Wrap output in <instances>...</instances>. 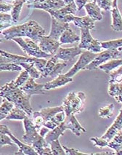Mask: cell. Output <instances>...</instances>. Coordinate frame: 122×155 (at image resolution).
Segmentation results:
<instances>
[{
  "mask_svg": "<svg viewBox=\"0 0 122 155\" xmlns=\"http://www.w3.org/2000/svg\"><path fill=\"white\" fill-rule=\"evenodd\" d=\"M0 33L6 40H12L15 37H28L38 44L46 31L37 21H29L18 26L9 27Z\"/></svg>",
  "mask_w": 122,
  "mask_h": 155,
  "instance_id": "cell-1",
  "label": "cell"
},
{
  "mask_svg": "<svg viewBox=\"0 0 122 155\" xmlns=\"http://www.w3.org/2000/svg\"><path fill=\"white\" fill-rule=\"evenodd\" d=\"M0 96L12 103L16 107L23 109L28 117H31L34 110L30 106V95H27L20 87L16 86L14 80L0 87Z\"/></svg>",
  "mask_w": 122,
  "mask_h": 155,
  "instance_id": "cell-2",
  "label": "cell"
},
{
  "mask_svg": "<svg viewBox=\"0 0 122 155\" xmlns=\"http://www.w3.org/2000/svg\"><path fill=\"white\" fill-rule=\"evenodd\" d=\"M25 134L23 140L37 151L39 155H52L51 149L49 143L46 141L44 137L39 134L31 119L28 117L23 120Z\"/></svg>",
  "mask_w": 122,
  "mask_h": 155,
  "instance_id": "cell-3",
  "label": "cell"
},
{
  "mask_svg": "<svg viewBox=\"0 0 122 155\" xmlns=\"http://www.w3.org/2000/svg\"><path fill=\"white\" fill-rule=\"evenodd\" d=\"M86 101V95L84 92H71L66 95L63 102V107L66 116L76 114L83 111Z\"/></svg>",
  "mask_w": 122,
  "mask_h": 155,
  "instance_id": "cell-4",
  "label": "cell"
},
{
  "mask_svg": "<svg viewBox=\"0 0 122 155\" xmlns=\"http://www.w3.org/2000/svg\"><path fill=\"white\" fill-rule=\"evenodd\" d=\"M13 42L17 43L21 48V50L24 52L26 55L29 57L49 59L53 55L43 52L39 48L37 43L34 42L29 38L24 37H15L12 39Z\"/></svg>",
  "mask_w": 122,
  "mask_h": 155,
  "instance_id": "cell-5",
  "label": "cell"
},
{
  "mask_svg": "<svg viewBox=\"0 0 122 155\" xmlns=\"http://www.w3.org/2000/svg\"><path fill=\"white\" fill-rule=\"evenodd\" d=\"M80 49L98 53L102 51L101 42L94 39L91 35L90 30L87 28H81L80 42L78 45Z\"/></svg>",
  "mask_w": 122,
  "mask_h": 155,
  "instance_id": "cell-6",
  "label": "cell"
},
{
  "mask_svg": "<svg viewBox=\"0 0 122 155\" xmlns=\"http://www.w3.org/2000/svg\"><path fill=\"white\" fill-rule=\"evenodd\" d=\"M121 53L116 49H105L104 51L100 52L98 55L84 68V70H95L98 68L100 65L107 62L111 59L118 58Z\"/></svg>",
  "mask_w": 122,
  "mask_h": 155,
  "instance_id": "cell-7",
  "label": "cell"
},
{
  "mask_svg": "<svg viewBox=\"0 0 122 155\" xmlns=\"http://www.w3.org/2000/svg\"><path fill=\"white\" fill-rule=\"evenodd\" d=\"M98 53H92V52L87 51V50L82 52L80 54V56L79 58V60L77 61V62L64 75L67 77H73L81 70H84V68L98 55Z\"/></svg>",
  "mask_w": 122,
  "mask_h": 155,
  "instance_id": "cell-8",
  "label": "cell"
},
{
  "mask_svg": "<svg viewBox=\"0 0 122 155\" xmlns=\"http://www.w3.org/2000/svg\"><path fill=\"white\" fill-rule=\"evenodd\" d=\"M38 45L43 52L53 55L57 53V50L60 48V43L57 39L44 35L40 39Z\"/></svg>",
  "mask_w": 122,
  "mask_h": 155,
  "instance_id": "cell-9",
  "label": "cell"
},
{
  "mask_svg": "<svg viewBox=\"0 0 122 155\" xmlns=\"http://www.w3.org/2000/svg\"><path fill=\"white\" fill-rule=\"evenodd\" d=\"M44 84H38L34 81V79L29 77L28 80L23 84L21 90L27 95L32 96L34 95H45L46 91L44 89Z\"/></svg>",
  "mask_w": 122,
  "mask_h": 155,
  "instance_id": "cell-10",
  "label": "cell"
},
{
  "mask_svg": "<svg viewBox=\"0 0 122 155\" xmlns=\"http://www.w3.org/2000/svg\"><path fill=\"white\" fill-rule=\"evenodd\" d=\"M4 132L5 133H6L7 135H8L10 136V138H11L12 141L15 143V145H17L19 148V150L18 152L15 153V154H25V155H36L37 154V151H36L34 149H33V147H30V145L28 144H26L23 143L21 141L18 139L16 137L12 134L10 130L9 129V127L7 125H5L4 127Z\"/></svg>",
  "mask_w": 122,
  "mask_h": 155,
  "instance_id": "cell-11",
  "label": "cell"
},
{
  "mask_svg": "<svg viewBox=\"0 0 122 155\" xmlns=\"http://www.w3.org/2000/svg\"><path fill=\"white\" fill-rule=\"evenodd\" d=\"M82 53V49H80L79 47H73L70 48H63L60 47L57 53L54 55L59 60L69 63L72 61L75 57L80 55Z\"/></svg>",
  "mask_w": 122,
  "mask_h": 155,
  "instance_id": "cell-12",
  "label": "cell"
},
{
  "mask_svg": "<svg viewBox=\"0 0 122 155\" xmlns=\"http://www.w3.org/2000/svg\"><path fill=\"white\" fill-rule=\"evenodd\" d=\"M63 122L64 127L66 130H70L75 136H80L82 133L87 132L83 126L80 125V123L75 117V114H70L69 116H66L65 120Z\"/></svg>",
  "mask_w": 122,
  "mask_h": 155,
  "instance_id": "cell-13",
  "label": "cell"
},
{
  "mask_svg": "<svg viewBox=\"0 0 122 155\" xmlns=\"http://www.w3.org/2000/svg\"><path fill=\"white\" fill-rule=\"evenodd\" d=\"M122 129V108L120 109L119 113H118V116L115 119V120L113 122L109 128L107 130L105 134H103L101 136V138L107 140H111L114 138V136Z\"/></svg>",
  "mask_w": 122,
  "mask_h": 155,
  "instance_id": "cell-14",
  "label": "cell"
},
{
  "mask_svg": "<svg viewBox=\"0 0 122 155\" xmlns=\"http://www.w3.org/2000/svg\"><path fill=\"white\" fill-rule=\"evenodd\" d=\"M111 10L112 16L111 28L115 31H122V15L118 8V0H113L112 8Z\"/></svg>",
  "mask_w": 122,
  "mask_h": 155,
  "instance_id": "cell-15",
  "label": "cell"
},
{
  "mask_svg": "<svg viewBox=\"0 0 122 155\" xmlns=\"http://www.w3.org/2000/svg\"><path fill=\"white\" fill-rule=\"evenodd\" d=\"M52 18V24H51V29L49 34V37L53 38V39H57L61 36V34L64 32L67 28H69V23H63L60 21H57L55 18Z\"/></svg>",
  "mask_w": 122,
  "mask_h": 155,
  "instance_id": "cell-16",
  "label": "cell"
},
{
  "mask_svg": "<svg viewBox=\"0 0 122 155\" xmlns=\"http://www.w3.org/2000/svg\"><path fill=\"white\" fill-rule=\"evenodd\" d=\"M65 6V3L62 0H47L42 3L34 4L30 5L28 8L40 9V10L47 11L49 10H59Z\"/></svg>",
  "mask_w": 122,
  "mask_h": 155,
  "instance_id": "cell-17",
  "label": "cell"
},
{
  "mask_svg": "<svg viewBox=\"0 0 122 155\" xmlns=\"http://www.w3.org/2000/svg\"><path fill=\"white\" fill-rule=\"evenodd\" d=\"M73 82L72 77H67L64 74H59L57 77H55L53 80L50 81L47 83L44 84V89L45 91H50L52 89L63 87L70 82Z\"/></svg>",
  "mask_w": 122,
  "mask_h": 155,
  "instance_id": "cell-18",
  "label": "cell"
},
{
  "mask_svg": "<svg viewBox=\"0 0 122 155\" xmlns=\"http://www.w3.org/2000/svg\"><path fill=\"white\" fill-rule=\"evenodd\" d=\"M87 15H89L93 21H100L103 18L101 10L95 2H89L84 6Z\"/></svg>",
  "mask_w": 122,
  "mask_h": 155,
  "instance_id": "cell-19",
  "label": "cell"
},
{
  "mask_svg": "<svg viewBox=\"0 0 122 155\" xmlns=\"http://www.w3.org/2000/svg\"><path fill=\"white\" fill-rule=\"evenodd\" d=\"M72 22L75 26L80 28H87L92 30L95 28V21H93L89 15H85L83 17L74 15Z\"/></svg>",
  "mask_w": 122,
  "mask_h": 155,
  "instance_id": "cell-20",
  "label": "cell"
},
{
  "mask_svg": "<svg viewBox=\"0 0 122 155\" xmlns=\"http://www.w3.org/2000/svg\"><path fill=\"white\" fill-rule=\"evenodd\" d=\"M58 40L60 43V45L64 44H73V43L80 41V37L77 35L69 27L61 34Z\"/></svg>",
  "mask_w": 122,
  "mask_h": 155,
  "instance_id": "cell-21",
  "label": "cell"
},
{
  "mask_svg": "<svg viewBox=\"0 0 122 155\" xmlns=\"http://www.w3.org/2000/svg\"><path fill=\"white\" fill-rule=\"evenodd\" d=\"M66 130L65 127H64L63 122L60 123V125H57L56 127L50 130L49 132L46 134V136H44V139L48 143H50L53 140L59 139V138L61 136L63 135V133Z\"/></svg>",
  "mask_w": 122,
  "mask_h": 155,
  "instance_id": "cell-22",
  "label": "cell"
},
{
  "mask_svg": "<svg viewBox=\"0 0 122 155\" xmlns=\"http://www.w3.org/2000/svg\"><path fill=\"white\" fill-rule=\"evenodd\" d=\"M122 65V58L121 59H111V60L108 61L107 62L104 63L99 66L100 69L103 70L106 74H110L111 71L119 67L120 66Z\"/></svg>",
  "mask_w": 122,
  "mask_h": 155,
  "instance_id": "cell-23",
  "label": "cell"
},
{
  "mask_svg": "<svg viewBox=\"0 0 122 155\" xmlns=\"http://www.w3.org/2000/svg\"><path fill=\"white\" fill-rule=\"evenodd\" d=\"M26 117H28V115L23 109L13 106L5 119L8 120H23Z\"/></svg>",
  "mask_w": 122,
  "mask_h": 155,
  "instance_id": "cell-24",
  "label": "cell"
},
{
  "mask_svg": "<svg viewBox=\"0 0 122 155\" xmlns=\"http://www.w3.org/2000/svg\"><path fill=\"white\" fill-rule=\"evenodd\" d=\"M64 111L63 107V106H57V107H47V108H44V109H41L39 111L41 114L42 115V117H44L45 122L50 120L52 117H53L57 113L60 112V111Z\"/></svg>",
  "mask_w": 122,
  "mask_h": 155,
  "instance_id": "cell-25",
  "label": "cell"
},
{
  "mask_svg": "<svg viewBox=\"0 0 122 155\" xmlns=\"http://www.w3.org/2000/svg\"><path fill=\"white\" fill-rule=\"evenodd\" d=\"M26 2L25 0H15L12 5V8L11 10V16L14 23L18 21L20 15L21 13V10L23 9V4Z\"/></svg>",
  "mask_w": 122,
  "mask_h": 155,
  "instance_id": "cell-26",
  "label": "cell"
},
{
  "mask_svg": "<svg viewBox=\"0 0 122 155\" xmlns=\"http://www.w3.org/2000/svg\"><path fill=\"white\" fill-rule=\"evenodd\" d=\"M19 66H21L23 69L29 74L30 77L34 79L41 78V72L35 67L34 63H19Z\"/></svg>",
  "mask_w": 122,
  "mask_h": 155,
  "instance_id": "cell-27",
  "label": "cell"
},
{
  "mask_svg": "<svg viewBox=\"0 0 122 155\" xmlns=\"http://www.w3.org/2000/svg\"><path fill=\"white\" fill-rule=\"evenodd\" d=\"M59 61L60 60H59L57 58L55 57L54 55L51 58H50L47 60V64L45 65V66H44L43 71L41 72V78H42H42H45L47 77H50V74L52 72V71H53L54 66H55V64Z\"/></svg>",
  "mask_w": 122,
  "mask_h": 155,
  "instance_id": "cell-28",
  "label": "cell"
},
{
  "mask_svg": "<svg viewBox=\"0 0 122 155\" xmlns=\"http://www.w3.org/2000/svg\"><path fill=\"white\" fill-rule=\"evenodd\" d=\"M108 147L113 149L116 152L119 151L122 148V131L120 130L114 136L111 140H109Z\"/></svg>",
  "mask_w": 122,
  "mask_h": 155,
  "instance_id": "cell-29",
  "label": "cell"
},
{
  "mask_svg": "<svg viewBox=\"0 0 122 155\" xmlns=\"http://www.w3.org/2000/svg\"><path fill=\"white\" fill-rule=\"evenodd\" d=\"M101 46L103 49H116L121 52L122 51V38L101 42Z\"/></svg>",
  "mask_w": 122,
  "mask_h": 155,
  "instance_id": "cell-30",
  "label": "cell"
},
{
  "mask_svg": "<svg viewBox=\"0 0 122 155\" xmlns=\"http://www.w3.org/2000/svg\"><path fill=\"white\" fill-rule=\"evenodd\" d=\"M13 106L14 105L12 103L8 101L5 98H2V103L0 105V121L6 118L8 113L13 108Z\"/></svg>",
  "mask_w": 122,
  "mask_h": 155,
  "instance_id": "cell-31",
  "label": "cell"
},
{
  "mask_svg": "<svg viewBox=\"0 0 122 155\" xmlns=\"http://www.w3.org/2000/svg\"><path fill=\"white\" fill-rule=\"evenodd\" d=\"M23 68L18 64L13 62L0 63V72L1 71H21Z\"/></svg>",
  "mask_w": 122,
  "mask_h": 155,
  "instance_id": "cell-32",
  "label": "cell"
},
{
  "mask_svg": "<svg viewBox=\"0 0 122 155\" xmlns=\"http://www.w3.org/2000/svg\"><path fill=\"white\" fill-rule=\"evenodd\" d=\"M114 104H111L108 105L104 106V107L100 108L99 109V112L98 114L101 118H111L112 116L114 115Z\"/></svg>",
  "mask_w": 122,
  "mask_h": 155,
  "instance_id": "cell-33",
  "label": "cell"
},
{
  "mask_svg": "<svg viewBox=\"0 0 122 155\" xmlns=\"http://www.w3.org/2000/svg\"><path fill=\"white\" fill-rule=\"evenodd\" d=\"M50 147L51 149L52 154L53 155H65V150L63 148V146L60 145L58 139L53 140L49 143Z\"/></svg>",
  "mask_w": 122,
  "mask_h": 155,
  "instance_id": "cell-34",
  "label": "cell"
},
{
  "mask_svg": "<svg viewBox=\"0 0 122 155\" xmlns=\"http://www.w3.org/2000/svg\"><path fill=\"white\" fill-rule=\"evenodd\" d=\"M108 94L110 96L115 97L122 94V81L120 82H112L109 83Z\"/></svg>",
  "mask_w": 122,
  "mask_h": 155,
  "instance_id": "cell-35",
  "label": "cell"
},
{
  "mask_svg": "<svg viewBox=\"0 0 122 155\" xmlns=\"http://www.w3.org/2000/svg\"><path fill=\"white\" fill-rule=\"evenodd\" d=\"M68 64H69V62H66V61H63V62H60V61H57L54 66L53 71L50 74V77H56L59 74H61V72L63 71L64 68H66L68 66Z\"/></svg>",
  "mask_w": 122,
  "mask_h": 155,
  "instance_id": "cell-36",
  "label": "cell"
},
{
  "mask_svg": "<svg viewBox=\"0 0 122 155\" xmlns=\"http://www.w3.org/2000/svg\"><path fill=\"white\" fill-rule=\"evenodd\" d=\"M122 81V65L119 67L112 71L110 73L109 83L112 82H120Z\"/></svg>",
  "mask_w": 122,
  "mask_h": 155,
  "instance_id": "cell-37",
  "label": "cell"
},
{
  "mask_svg": "<svg viewBox=\"0 0 122 155\" xmlns=\"http://www.w3.org/2000/svg\"><path fill=\"white\" fill-rule=\"evenodd\" d=\"M31 117V120L32 122H33V123L34 124L36 128L39 129L40 127H42V126H44L45 120H44V117H43L42 115L41 114L39 111H34Z\"/></svg>",
  "mask_w": 122,
  "mask_h": 155,
  "instance_id": "cell-38",
  "label": "cell"
},
{
  "mask_svg": "<svg viewBox=\"0 0 122 155\" xmlns=\"http://www.w3.org/2000/svg\"><path fill=\"white\" fill-rule=\"evenodd\" d=\"M29 74H28L25 69H22L21 71V73H20L18 77L14 80V83H15V85L18 86V87H21V86L28 80V79L29 78Z\"/></svg>",
  "mask_w": 122,
  "mask_h": 155,
  "instance_id": "cell-39",
  "label": "cell"
},
{
  "mask_svg": "<svg viewBox=\"0 0 122 155\" xmlns=\"http://www.w3.org/2000/svg\"><path fill=\"white\" fill-rule=\"evenodd\" d=\"M100 9L105 11H110L112 8L113 0H93Z\"/></svg>",
  "mask_w": 122,
  "mask_h": 155,
  "instance_id": "cell-40",
  "label": "cell"
},
{
  "mask_svg": "<svg viewBox=\"0 0 122 155\" xmlns=\"http://www.w3.org/2000/svg\"><path fill=\"white\" fill-rule=\"evenodd\" d=\"M5 145L15 146V144L12 141L8 135L5 134V133L0 130V148Z\"/></svg>",
  "mask_w": 122,
  "mask_h": 155,
  "instance_id": "cell-41",
  "label": "cell"
},
{
  "mask_svg": "<svg viewBox=\"0 0 122 155\" xmlns=\"http://www.w3.org/2000/svg\"><path fill=\"white\" fill-rule=\"evenodd\" d=\"M91 141L94 142V145L95 147H98L99 148H104L108 147V140L104 139L103 138H98V137H92L90 138Z\"/></svg>",
  "mask_w": 122,
  "mask_h": 155,
  "instance_id": "cell-42",
  "label": "cell"
},
{
  "mask_svg": "<svg viewBox=\"0 0 122 155\" xmlns=\"http://www.w3.org/2000/svg\"><path fill=\"white\" fill-rule=\"evenodd\" d=\"M66 117V113L64 111H60V112L57 113L53 117H52L50 120H51L52 122H53L54 123L56 124L57 125H59L60 123H62L65 120V119Z\"/></svg>",
  "mask_w": 122,
  "mask_h": 155,
  "instance_id": "cell-43",
  "label": "cell"
},
{
  "mask_svg": "<svg viewBox=\"0 0 122 155\" xmlns=\"http://www.w3.org/2000/svg\"><path fill=\"white\" fill-rule=\"evenodd\" d=\"M63 148L65 150L66 154L67 155H92V154H87V153H84L80 151L79 150H77L73 148H69L65 146H63Z\"/></svg>",
  "mask_w": 122,
  "mask_h": 155,
  "instance_id": "cell-44",
  "label": "cell"
},
{
  "mask_svg": "<svg viewBox=\"0 0 122 155\" xmlns=\"http://www.w3.org/2000/svg\"><path fill=\"white\" fill-rule=\"evenodd\" d=\"M0 23L12 26V24L14 23V22L12 21L11 15H9L7 13H0Z\"/></svg>",
  "mask_w": 122,
  "mask_h": 155,
  "instance_id": "cell-45",
  "label": "cell"
},
{
  "mask_svg": "<svg viewBox=\"0 0 122 155\" xmlns=\"http://www.w3.org/2000/svg\"><path fill=\"white\" fill-rule=\"evenodd\" d=\"M47 60L45 58H36L35 61L34 62V64L35 67L37 68L39 71L42 72L43 71V69H44V66H45V65L47 64Z\"/></svg>",
  "mask_w": 122,
  "mask_h": 155,
  "instance_id": "cell-46",
  "label": "cell"
},
{
  "mask_svg": "<svg viewBox=\"0 0 122 155\" xmlns=\"http://www.w3.org/2000/svg\"><path fill=\"white\" fill-rule=\"evenodd\" d=\"M12 8V4H9V3H6L2 1H0V13H7L8 12L11 11Z\"/></svg>",
  "mask_w": 122,
  "mask_h": 155,
  "instance_id": "cell-47",
  "label": "cell"
},
{
  "mask_svg": "<svg viewBox=\"0 0 122 155\" xmlns=\"http://www.w3.org/2000/svg\"><path fill=\"white\" fill-rule=\"evenodd\" d=\"M89 2H90V0H74L75 4L77 7V11H79L82 8H84L85 5Z\"/></svg>",
  "mask_w": 122,
  "mask_h": 155,
  "instance_id": "cell-48",
  "label": "cell"
},
{
  "mask_svg": "<svg viewBox=\"0 0 122 155\" xmlns=\"http://www.w3.org/2000/svg\"><path fill=\"white\" fill-rule=\"evenodd\" d=\"M39 129H40V130H39V133L42 137H44V136H46L47 133L50 131V129H48L47 127H44V126H42V127H40V128H39Z\"/></svg>",
  "mask_w": 122,
  "mask_h": 155,
  "instance_id": "cell-49",
  "label": "cell"
},
{
  "mask_svg": "<svg viewBox=\"0 0 122 155\" xmlns=\"http://www.w3.org/2000/svg\"><path fill=\"white\" fill-rule=\"evenodd\" d=\"M12 26H10V25H8V24H3V23H0V32L2 31H3V29H6V28H9V27H10Z\"/></svg>",
  "mask_w": 122,
  "mask_h": 155,
  "instance_id": "cell-50",
  "label": "cell"
},
{
  "mask_svg": "<svg viewBox=\"0 0 122 155\" xmlns=\"http://www.w3.org/2000/svg\"><path fill=\"white\" fill-rule=\"evenodd\" d=\"M4 62H12V61H10V59L7 58H5L4 56H2V55H0V63H4Z\"/></svg>",
  "mask_w": 122,
  "mask_h": 155,
  "instance_id": "cell-51",
  "label": "cell"
},
{
  "mask_svg": "<svg viewBox=\"0 0 122 155\" xmlns=\"http://www.w3.org/2000/svg\"><path fill=\"white\" fill-rule=\"evenodd\" d=\"M115 98V100L118 103H120V104H122V94L121 95H116V96L114 97Z\"/></svg>",
  "mask_w": 122,
  "mask_h": 155,
  "instance_id": "cell-52",
  "label": "cell"
},
{
  "mask_svg": "<svg viewBox=\"0 0 122 155\" xmlns=\"http://www.w3.org/2000/svg\"><path fill=\"white\" fill-rule=\"evenodd\" d=\"M64 3H65V5H73L75 4L74 0H62Z\"/></svg>",
  "mask_w": 122,
  "mask_h": 155,
  "instance_id": "cell-53",
  "label": "cell"
},
{
  "mask_svg": "<svg viewBox=\"0 0 122 155\" xmlns=\"http://www.w3.org/2000/svg\"><path fill=\"white\" fill-rule=\"evenodd\" d=\"M110 154H116V153L114 152H103V153H98V154H92V155H110Z\"/></svg>",
  "mask_w": 122,
  "mask_h": 155,
  "instance_id": "cell-54",
  "label": "cell"
},
{
  "mask_svg": "<svg viewBox=\"0 0 122 155\" xmlns=\"http://www.w3.org/2000/svg\"><path fill=\"white\" fill-rule=\"evenodd\" d=\"M116 155H122V148L120 149L119 151H118L117 152H116Z\"/></svg>",
  "mask_w": 122,
  "mask_h": 155,
  "instance_id": "cell-55",
  "label": "cell"
},
{
  "mask_svg": "<svg viewBox=\"0 0 122 155\" xmlns=\"http://www.w3.org/2000/svg\"><path fill=\"white\" fill-rule=\"evenodd\" d=\"M2 42H3V39L2 38V37H0V43H2Z\"/></svg>",
  "mask_w": 122,
  "mask_h": 155,
  "instance_id": "cell-56",
  "label": "cell"
},
{
  "mask_svg": "<svg viewBox=\"0 0 122 155\" xmlns=\"http://www.w3.org/2000/svg\"><path fill=\"white\" fill-rule=\"evenodd\" d=\"M6 1H10V0H6ZM13 1H15V0H13Z\"/></svg>",
  "mask_w": 122,
  "mask_h": 155,
  "instance_id": "cell-57",
  "label": "cell"
},
{
  "mask_svg": "<svg viewBox=\"0 0 122 155\" xmlns=\"http://www.w3.org/2000/svg\"><path fill=\"white\" fill-rule=\"evenodd\" d=\"M93 1V0H90V2H92Z\"/></svg>",
  "mask_w": 122,
  "mask_h": 155,
  "instance_id": "cell-58",
  "label": "cell"
},
{
  "mask_svg": "<svg viewBox=\"0 0 122 155\" xmlns=\"http://www.w3.org/2000/svg\"><path fill=\"white\" fill-rule=\"evenodd\" d=\"M0 1H2V0H0Z\"/></svg>",
  "mask_w": 122,
  "mask_h": 155,
  "instance_id": "cell-59",
  "label": "cell"
}]
</instances>
